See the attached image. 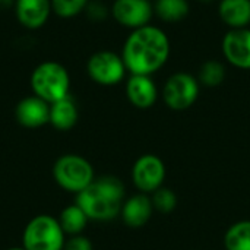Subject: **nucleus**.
<instances>
[{"instance_id": "nucleus-20", "label": "nucleus", "mask_w": 250, "mask_h": 250, "mask_svg": "<svg viewBox=\"0 0 250 250\" xmlns=\"http://www.w3.org/2000/svg\"><path fill=\"white\" fill-rule=\"evenodd\" d=\"M59 223H60L64 234L78 236L86 227L88 217L85 215V212L81 209L79 205H70L62 211Z\"/></svg>"}, {"instance_id": "nucleus-15", "label": "nucleus", "mask_w": 250, "mask_h": 250, "mask_svg": "<svg viewBox=\"0 0 250 250\" xmlns=\"http://www.w3.org/2000/svg\"><path fill=\"white\" fill-rule=\"evenodd\" d=\"M218 16L229 29L250 26V0H218Z\"/></svg>"}, {"instance_id": "nucleus-12", "label": "nucleus", "mask_w": 250, "mask_h": 250, "mask_svg": "<svg viewBox=\"0 0 250 250\" xmlns=\"http://www.w3.org/2000/svg\"><path fill=\"white\" fill-rule=\"evenodd\" d=\"M13 7L18 22L26 29L44 26L53 13L51 0H15Z\"/></svg>"}, {"instance_id": "nucleus-28", "label": "nucleus", "mask_w": 250, "mask_h": 250, "mask_svg": "<svg viewBox=\"0 0 250 250\" xmlns=\"http://www.w3.org/2000/svg\"><path fill=\"white\" fill-rule=\"evenodd\" d=\"M152 1H154V0H152Z\"/></svg>"}, {"instance_id": "nucleus-13", "label": "nucleus", "mask_w": 250, "mask_h": 250, "mask_svg": "<svg viewBox=\"0 0 250 250\" xmlns=\"http://www.w3.org/2000/svg\"><path fill=\"white\" fill-rule=\"evenodd\" d=\"M15 116L25 127H40L50 122V104L37 95L26 97L18 103Z\"/></svg>"}, {"instance_id": "nucleus-26", "label": "nucleus", "mask_w": 250, "mask_h": 250, "mask_svg": "<svg viewBox=\"0 0 250 250\" xmlns=\"http://www.w3.org/2000/svg\"><path fill=\"white\" fill-rule=\"evenodd\" d=\"M198 1H201V3H207V4H209V3H214V1H218V0H198Z\"/></svg>"}, {"instance_id": "nucleus-18", "label": "nucleus", "mask_w": 250, "mask_h": 250, "mask_svg": "<svg viewBox=\"0 0 250 250\" xmlns=\"http://www.w3.org/2000/svg\"><path fill=\"white\" fill-rule=\"evenodd\" d=\"M196 78L201 85H204L207 88H217L226 81L227 67L223 62H220L217 59H209L201 64L199 73Z\"/></svg>"}, {"instance_id": "nucleus-8", "label": "nucleus", "mask_w": 250, "mask_h": 250, "mask_svg": "<svg viewBox=\"0 0 250 250\" xmlns=\"http://www.w3.org/2000/svg\"><path fill=\"white\" fill-rule=\"evenodd\" d=\"M166 164L154 154L141 155L132 167V180L141 193L152 195L155 190L163 188L166 180Z\"/></svg>"}, {"instance_id": "nucleus-11", "label": "nucleus", "mask_w": 250, "mask_h": 250, "mask_svg": "<svg viewBox=\"0 0 250 250\" xmlns=\"http://www.w3.org/2000/svg\"><path fill=\"white\" fill-rule=\"evenodd\" d=\"M158 86L152 76L146 75H130L126 81V97L129 103L141 110L151 108L158 97H160Z\"/></svg>"}, {"instance_id": "nucleus-24", "label": "nucleus", "mask_w": 250, "mask_h": 250, "mask_svg": "<svg viewBox=\"0 0 250 250\" xmlns=\"http://www.w3.org/2000/svg\"><path fill=\"white\" fill-rule=\"evenodd\" d=\"M64 250H92V243L83 236H73L69 242L64 243Z\"/></svg>"}, {"instance_id": "nucleus-14", "label": "nucleus", "mask_w": 250, "mask_h": 250, "mask_svg": "<svg viewBox=\"0 0 250 250\" xmlns=\"http://www.w3.org/2000/svg\"><path fill=\"white\" fill-rule=\"evenodd\" d=\"M152 212H154V207H152L151 196L146 193H138L123 202L120 215L127 227L141 229L149 221Z\"/></svg>"}, {"instance_id": "nucleus-23", "label": "nucleus", "mask_w": 250, "mask_h": 250, "mask_svg": "<svg viewBox=\"0 0 250 250\" xmlns=\"http://www.w3.org/2000/svg\"><path fill=\"white\" fill-rule=\"evenodd\" d=\"M85 15L92 22H104L108 16H111L110 7H107L101 0H89L85 9Z\"/></svg>"}, {"instance_id": "nucleus-19", "label": "nucleus", "mask_w": 250, "mask_h": 250, "mask_svg": "<svg viewBox=\"0 0 250 250\" xmlns=\"http://www.w3.org/2000/svg\"><path fill=\"white\" fill-rule=\"evenodd\" d=\"M226 250H250V221H237L224 234Z\"/></svg>"}, {"instance_id": "nucleus-9", "label": "nucleus", "mask_w": 250, "mask_h": 250, "mask_svg": "<svg viewBox=\"0 0 250 250\" xmlns=\"http://www.w3.org/2000/svg\"><path fill=\"white\" fill-rule=\"evenodd\" d=\"M110 12L119 25L133 31L151 23L154 4L152 0H114Z\"/></svg>"}, {"instance_id": "nucleus-10", "label": "nucleus", "mask_w": 250, "mask_h": 250, "mask_svg": "<svg viewBox=\"0 0 250 250\" xmlns=\"http://www.w3.org/2000/svg\"><path fill=\"white\" fill-rule=\"evenodd\" d=\"M224 60L242 70H250V26L229 29L221 40Z\"/></svg>"}, {"instance_id": "nucleus-25", "label": "nucleus", "mask_w": 250, "mask_h": 250, "mask_svg": "<svg viewBox=\"0 0 250 250\" xmlns=\"http://www.w3.org/2000/svg\"><path fill=\"white\" fill-rule=\"evenodd\" d=\"M10 6H15V0H0V9H7Z\"/></svg>"}, {"instance_id": "nucleus-17", "label": "nucleus", "mask_w": 250, "mask_h": 250, "mask_svg": "<svg viewBox=\"0 0 250 250\" xmlns=\"http://www.w3.org/2000/svg\"><path fill=\"white\" fill-rule=\"evenodd\" d=\"M154 16L166 23H177L190 13L189 0H154Z\"/></svg>"}, {"instance_id": "nucleus-1", "label": "nucleus", "mask_w": 250, "mask_h": 250, "mask_svg": "<svg viewBox=\"0 0 250 250\" xmlns=\"http://www.w3.org/2000/svg\"><path fill=\"white\" fill-rule=\"evenodd\" d=\"M171 54V41L167 32L154 25L130 31L122 47V59L130 75L152 76L160 72Z\"/></svg>"}, {"instance_id": "nucleus-21", "label": "nucleus", "mask_w": 250, "mask_h": 250, "mask_svg": "<svg viewBox=\"0 0 250 250\" xmlns=\"http://www.w3.org/2000/svg\"><path fill=\"white\" fill-rule=\"evenodd\" d=\"M88 1L89 0H51V9L59 18L70 19L85 12Z\"/></svg>"}, {"instance_id": "nucleus-3", "label": "nucleus", "mask_w": 250, "mask_h": 250, "mask_svg": "<svg viewBox=\"0 0 250 250\" xmlns=\"http://www.w3.org/2000/svg\"><path fill=\"white\" fill-rule=\"evenodd\" d=\"M31 88L34 95L53 104L69 95L70 75L67 69L57 62H42L32 70Z\"/></svg>"}, {"instance_id": "nucleus-16", "label": "nucleus", "mask_w": 250, "mask_h": 250, "mask_svg": "<svg viewBox=\"0 0 250 250\" xmlns=\"http://www.w3.org/2000/svg\"><path fill=\"white\" fill-rule=\"evenodd\" d=\"M78 117V107L69 95L50 104V123L59 130L72 129L76 125Z\"/></svg>"}, {"instance_id": "nucleus-2", "label": "nucleus", "mask_w": 250, "mask_h": 250, "mask_svg": "<svg viewBox=\"0 0 250 250\" xmlns=\"http://www.w3.org/2000/svg\"><path fill=\"white\" fill-rule=\"evenodd\" d=\"M123 199L125 186L122 180L114 176H103L78 193L76 205L81 207L88 220L110 221L120 215Z\"/></svg>"}, {"instance_id": "nucleus-22", "label": "nucleus", "mask_w": 250, "mask_h": 250, "mask_svg": "<svg viewBox=\"0 0 250 250\" xmlns=\"http://www.w3.org/2000/svg\"><path fill=\"white\" fill-rule=\"evenodd\" d=\"M154 211H158L161 214H170L177 207V196L176 193L168 188H160L151 195Z\"/></svg>"}, {"instance_id": "nucleus-27", "label": "nucleus", "mask_w": 250, "mask_h": 250, "mask_svg": "<svg viewBox=\"0 0 250 250\" xmlns=\"http://www.w3.org/2000/svg\"><path fill=\"white\" fill-rule=\"evenodd\" d=\"M7 250H25L23 248H12V249H7Z\"/></svg>"}, {"instance_id": "nucleus-6", "label": "nucleus", "mask_w": 250, "mask_h": 250, "mask_svg": "<svg viewBox=\"0 0 250 250\" xmlns=\"http://www.w3.org/2000/svg\"><path fill=\"white\" fill-rule=\"evenodd\" d=\"M53 176L64 190L75 193L82 192L95 180L94 168L89 161L73 154L63 155L56 161Z\"/></svg>"}, {"instance_id": "nucleus-5", "label": "nucleus", "mask_w": 250, "mask_h": 250, "mask_svg": "<svg viewBox=\"0 0 250 250\" xmlns=\"http://www.w3.org/2000/svg\"><path fill=\"white\" fill-rule=\"evenodd\" d=\"M64 243V231L60 223L50 215L35 217L23 231L25 250H62Z\"/></svg>"}, {"instance_id": "nucleus-4", "label": "nucleus", "mask_w": 250, "mask_h": 250, "mask_svg": "<svg viewBox=\"0 0 250 250\" xmlns=\"http://www.w3.org/2000/svg\"><path fill=\"white\" fill-rule=\"evenodd\" d=\"M199 92L201 83L196 76L189 72H174L166 79L161 98L170 110L185 111L198 101Z\"/></svg>"}, {"instance_id": "nucleus-7", "label": "nucleus", "mask_w": 250, "mask_h": 250, "mask_svg": "<svg viewBox=\"0 0 250 250\" xmlns=\"http://www.w3.org/2000/svg\"><path fill=\"white\" fill-rule=\"evenodd\" d=\"M86 73L95 83L113 86L125 79L127 69L119 53L100 50L89 56L86 62Z\"/></svg>"}]
</instances>
